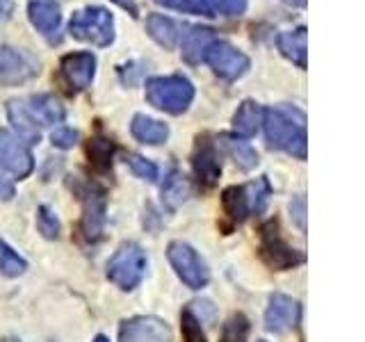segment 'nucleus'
<instances>
[{
  "instance_id": "obj_41",
  "label": "nucleus",
  "mask_w": 365,
  "mask_h": 342,
  "mask_svg": "<svg viewBox=\"0 0 365 342\" xmlns=\"http://www.w3.org/2000/svg\"><path fill=\"white\" fill-rule=\"evenodd\" d=\"M94 342H110V340H108L106 336H96V338H94Z\"/></svg>"
},
{
  "instance_id": "obj_30",
  "label": "nucleus",
  "mask_w": 365,
  "mask_h": 342,
  "mask_svg": "<svg viewBox=\"0 0 365 342\" xmlns=\"http://www.w3.org/2000/svg\"><path fill=\"white\" fill-rule=\"evenodd\" d=\"M249 336V319L245 315H233L224 326L222 342H245Z\"/></svg>"
},
{
  "instance_id": "obj_29",
  "label": "nucleus",
  "mask_w": 365,
  "mask_h": 342,
  "mask_svg": "<svg viewBox=\"0 0 365 342\" xmlns=\"http://www.w3.org/2000/svg\"><path fill=\"white\" fill-rule=\"evenodd\" d=\"M180 328H182V338H185V342H208V338H205V333L201 331L199 317L192 313V308H185V311H182Z\"/></svg>"
},
{
  "instance_id": "obj_9",
  "label": "nucleus",
  "mask_w": 365,
  "mask_h": 342,
  "mask_svg": "<svg viewBox=\"0 0 365 342\" xmlns=\"http://www.w3.org/2000/svg\"><path fill=\"white\" fill-rule=\"evenodd\" d=\"M203 60L212 66V71L217 76H222L226 80L242 78L249 68V57L242 51L233 48V46L226 43V41H215L210 48L205 51Z\"/></svg>"
},
{
  "instance_id": "obj_42",
  "label": "nucleus",
  "mask_w": 365,
  "mask_h": 342,
  "mask_svg": "<svg viewBox=\"0 0 365 342\" xmlns=\"http://www.w3.org/2000/svg\"><path fill=\"white\" fill-rule=\"evenodd\" d=\"M260 342H262V340H260Z\"/></svg>"
},
{
  "instance_id": "obj_36",
  "label": "nucleus",
  "mask_w": 365,
  "mask_h": 342,
  "mask_svg": "<svg viewBox=\"0 0 365 342\" xmlns=\"http://www.w3.org/2000/svg\"><path fill=\"white\" fill-rule=\"evenodd\" d=\"M290 212L294 217V222L299 224V228H306V199L297 197L290 201Z\"/></svg>"
},
{
  "instance_id": "obj_33",
  "label": "nucleus",
  "mask_w": 365,
  "mask_h": 342,
  "mask_svg": "<svg viewBox=\"0 0 365 342\" xmlns=\"http://www.w3.org/2000/svg\"><path fill=\"white\" fill-rule=\"evenodd\" d=\"M176 7H180L182 11H192V14L215 16V5H212V0H178Z\"/></svg>"
},
{
  "instance_id": "obj_39",
  "label": "nucleus",
  "mask_w": 365,
  "mask_h": 342,
  "mask_svg": "<svg viewBox=\"0 0 365 342\" xmlns=\"http://www.w3.org/2000/svg\"><path fill=\"white\" fill-rule=\"evenodd\" d=\"M158 5H165V7H176L178 0H155Z\"/></svg>"
},
{
  "instance_id": "obj_13",
  "label": "nucleus",
  "mask_w": 365,
  "mask_h": 342,
  "mask_svg": "<svg viewBox=\"0 0 365 342\" xmlns=\"http://www.w3.org/2000/svg\"><path fill=\"white\" fill-rule=\"evenodd\" d=\"M192 165H194V174H197V178L205 187H212L217 178H220V174H222L220 153H217V146L208 140V137H199Z\"/></svg>"
},
{
  "instance_id": "obj_10",
  "label": "nucleus",
  "mask_w": 365,
  "mask_h": 342,
  "mask_svg": "<svg viewBox=\"0 0 365 342\" xmlns=\"http://www.w3.org/2000/svg\"><path fill=\"white\" fill-rule=\"evenodd\" d=\"M0 167L7 169L16 178L30 176V171L34 169V157L30 148L9 130H0Z\"/></svg>"
},
{
  "instance_id": "obj_20",
  "label": "nucleus",
  "mask_w": 365,
  "mask_h": 342,
  "mask_svg": "<svg viewBox=\"0 0 365 342\" xmlns=\"http://www.w3.org/2000/svg\"><path fill=\"white\" fill-rule=\"evenodd\" d=\"M130 130L135 135V140H140L142 144H148V146H158L167 142L169 137V125L163 123V121H155L151 117H146V114H137L130 123Z\"/></svg>"
},
{
  "instance_id": "obj_22",
  "label": "nucleus",
  "mask_w": 365,
  "mask_h": 342,
  "mask_svg": "<svg viewBox=\"0 0 365 342\" xmlns=\"http://www.w3.org/2000/svg\"><path fill=\"white\" fill-rule=\"evenodd\" d=\"M28 110H30V114L34 117V121H41L43 125L60 123V121L64 119V108H62V103L57 100L55 96H51V94L32 96Z\"/></svg>"
},
{
  "instance_id": "obj_19",
  "label": "nucleus",
  "mask_w": 365,
  "mask_h": 342,
  "mask_svg": "<svg viewBox=\"0 0 365 342\" xmlns=\"http://www.w3.org/2000/svg\"><path fill=\"white\" fill-rule=\"evenodd\" d=\"M306 43H308L306 28H297L279 34V51L299 68H306V57H308Z\"/></svg>"
},
{
  "instance_id": "obj_37",
  "label": "nucleus",
  "mask_w": 365,
  "mask_h": 342,
  "mask_svg": "<svg viewBox=\"0 0 365 342\" xmlns=\"http://www.w3.org/2000/svg\"><path fill=\"white\" fill-rule=\"evenodd\" d=\"M11 197H14V185H11L9 178L0 174V201H9Z\"/></svg>"
},
{
  "instance_id": "obj_24",
  "label": "nucleus",
  "mask_w": 365,
  "mask_h": 342,
  "mask_svg": "<svg viewBox=\"0 0 365 342\" xmlns=\"http://www.w3.org/2000/svg\"><path fill=\"white\" fill-rule=\"evenodd\" d=\"M190 194H192L190 180L182 174H178V171H174L163 185V201L169 208H178L180 203H185L190 199Z\"/></svg>"
},
{
  "instance_id": "obj_4",
  "label": "nucleus",
  "mask_w": 365,
  "mask_h": 342,
  "mask_svg": "<svg viewBox=\"0 0 365 342\" xmlns=\"http://www.w3.org/2000/svg\"><path fill=\"white\" fill-rule=\"evenodd\" d=\"M68 32L80 41H89L103 48L114 41V19L106 7H87L71 16Z\"/></svg>"
},
{
  "instance_id": "obj_17",
  "label": "nucleus",
  "mask_w": 365,
  "mask_h": 342,
  "mask_svg": "<svg viewBox=\"0 0 365 342\" xmlns=\"http://www.w3.org/2000/svg\"><path fill=\"white\" fill-rule=\"evenodd\" d=\"M146 30L151 34V39H155L165 48H174V46L182 39V26L176 23L174 19H169L165 14H151L146 19Z\"/></svg>"
},
{
  "instance_id": "obj_18",
  "label": "nucleus",
  "mask_w": 365,
  "mask_h": 342,
  "mask_svg": "<svg viewBox=\"0 0 365 342\" xmlns=\"http://www.w3.org/2000/svg\"><path fill=\"white\" fill-rule=\"evenodd\" d=\"M215 32L210 28H192L190 32L182 34V57L190 62V64H199L205 51L210 48L215 43Z\"/></svg>"
},
{
  "instance_id": "obj_31",
  "label": "nucleus",
  "mask_w": 365,
  "mask_h": 342,
  "mask_svg": "<svg viewBox=\"0 0 365 342\" xmlns=\"http://www.w3.org/2000/svg\"><path fill=\"white\" fill-rule=\"evenodd\" d=\"M37 226H39V231L43 233V237H48V239H55L57 235H60V219H57L55 212L48 208V205H41V208H39Z\"/></svg>"
},
{
  "instance_id": "obj_15",
  "label": "nucleus",
  "mask_w": 365,
  "mask_h": 342,
  "mask_svg": "<svg viewBox=\"0 0 365 342\" xmlns=\"http://www.w3.org/2000/svg\"><path fill=\"white\" fill-rule=\"evenodd\" d=\"M28 16L30 23L37 28L43 37H48L51 41L60 39V26H62V14L53 0H30L28 5Z\"/></svg>"
},
{
  "instance_id": "obj_25",
  "label": "nucleus",
  "mask_w": 365,
  "mask_h": 342,
  "mask_svg": "<svg viewBox=\"0 0 365 342\" xmlns=\"http://www.w3.org/2000/svg\"><path fill=\"white\" fill-rule=\"evenodd\" d=\"M222 146L226 148V153L235 160L237 167H242V169L249 171V169H254L258 165V153L247 142H240V140H235V137L224 135L222 137Z\"/></svg>"
},
{
  "instance_id": "obj_1",
  "label": "nucleus",
  "mask_w": 365,
  "mask_h": 342,
  "mask_svg": "<svg viewBox=\"0 0 365 342\" xmlns=\"http://www.w3.org/2000/svg\"><path fill=\"white\" fill-rule=\"evenodd\" d=\"M262 125L272 148H283L290 155L306 157V117L292 105L262 110Z\"/></svg>"
},
{
  "instance_id": "obj_40",
  "label": "nucleus",
  "mask_w": 365,
  "mask_h": 342,
  "mask_svg": "<svg viewBox=\"0 0 365 342\" xmlns=\"http://www.w3.org/2000/svg\"><path fill=\"white\" fill-rule=\"evenodd\" d=\"M288 5H292V7H304L306 5V0H285Z\"/></svg>"
},
{
  "instance_id": "obj_21",
  "label": "nucleus",
  "mask_w": 365,
  "mask_h": 342,
  "mask_svg": "<svg viewBox=\"0 0 365 342\" xmlns=\"http://www.w3.org/2000/svg\"><path fill=\"white\" fill-rule=\"evenodd\" d=\"M262 123V108L256 100H245L242 105L237 108L235 117H233V130L240 137H254Z\"/></svg>"
},
{
  "instance_id": "obj_35",
  "label": "nucleus",
  "mask_w": 365,
  "mask_h": 342,
  "mask_svg": "<svg viewBox=\"0 0 365 342\" xmlns=\"http://www.w3.org/2000/svg\"><path fill=\"white\" fill-rule=\"evenodd\" d=\"M217 5L226 16H240L247 9V0H217Z\"/></svg>"
},
{
  "instance_id": "obj_32",
  "label": "nucleus",
  "mask_w": 365,
  "mask_h": 342,
  "mask_svg": "<svg viewBox=\"0 0 365 342\" xmlns=\"http://www.w3.org/2000/svg\"><path fill=\"white\" fill-rule=\"evenodd\" d=\"M128 165H130L133 174H135L137 178H144V180H148V182H153V180L158 178V167L151 162V160H146V157H142V155H130V157H128Z\"/></svg>"
},
{
  "instance_id": "obj_23",
  "label": "nucleus",
  "mask_w": 365,
  "mask_h": 342,
  "mask_svg": "<svg viewBox=\"0 0 365 342\" xmlns=\"http://www.w3.org/2000/svg\"><path fill=\"white\" fill-rule=\"evenodd\" d=\"M222 203H224L226 214L231 217L233 222H245L247 217L251 214V208H249V197H247L245 185L224 190V194H222Z\"/></svg>"
},
{
  "instance_id": "obj_5",
  "label": "nucleus",
  "mask_w": 365,
  "mask_h": 342,
  "mask_svg": "<svg viewBox=\"0 0 365 342\" xmlns=\"http://www.w3.org/2000/svg\"><path fill=\"white\" fill-rule=\"evenodd\" d=\"M167 256L171 267L176 269L178 279L192 290H201L210 281V269L203 262V258L185 242H171L167 249Z\"/></svg>"
},
{
  "instance_id": "obj_8",
  "label": "nucleus",
  "mask_w": 365,
  "mask_h": 342,
  "mask_svg": "<svg viewBox=\"0 0 365 342\" xmlns=\"http://www.w3.org/2000/svg\"><path fill=\"white\" fill-rule=\"evenodd\" d=\"M119 342H174L171 328L160 317L140 315L125 319L119 328Z\"/></svg>"
},
{
  "instance_id": "obj_14",
  "label": "nucleus",
  "mask_w": 365,
  "mask_h": 342,
  "mask_svg": "<svg viewBox=\"0 0 365 342\" xmlns=\"http://www.w3.org/2000/svg\"><path fill=\"white\" fill-rule=\"evenodd\" d=\"M83 231L89 239H96L103 231V224H106V194L98 187L87 185L83 192Z\"/></svg>"
},
{
  "instance_id": "obj_26",
  "label": "nucleus",
  "mask_w": 365,
  "mask_h": 342,
  "mask_svg": "<svg viewBox=\"0 0 365 342\" xmlns=\"http://www.w3.org/2000/svg\"><path fill=\"white\" fill-rule=\"evenodd\" d=\"M247 190V197H249V208H251V214H260L265 212L267 203H269V197H272V187H269V180L262 176L254 182H249L245 185Z\"/></svg>"
},
{
  "instance_id": "obj_3",
  "label": "nucleus",
  "mask_w": 365,
  "mask_h": 342,
  "mask_svg": "<svg viewBox=\"0 0 365 342\" xmlns=\"http://www.w3.org/2000/svg\"><path fill=\"white\" fill-rule=\"evenodd\" d=\"M146 274V254L137 242H123L108 260V279L121 290H135Z\"/></svg>"
},
{
  "instance_id": "obj_27",
  "label": "nucleus",
  "mask_w": 365,
  "mask_h": 342,
  "mask_svg": "<svg viewBox=\"0 0 365 342\" xmlns=\"http://www.w3.org/2000/svg\"><path fill=\"white\" fill-rule=\"evenodd\" d=\"M112 153H114V144L106 140V137H94L87 144V155L98 171H108L112 167Z\"/></svg>"
},
{
  "instance_id": "obj_28",
  "label": "nucleus",
  "mask_w": 365,
  "mask_h": 342,
  "mask_svg": "<svg viewBox=\"0 0 365 342\" xmlns=\"http://www.w3.org/2000/svg\"><path fill=\"white\" fill-rule=\"evenodd\" d=\"M26 269H28V262L7 242L0 239V274H5V276H21Z\"/></svg>"
},
{
  "instance_id": "obj_34",
  "label": "nucleus",
  "mask_w": 365,
  "mask_h": 342,
  "mask_svg": "<svg viewBox=\"0 0 365 342\" xmlns=\"http://www.w3.org/2000/svg\"><path fill=\"white\" fill-rule=\"evenodd\" d=\"M51 142L57 146V148H71L76 142H78V133L73 128H57L53 130L51 135Z\"/></svg>"
},
{
  "instance_id": "obj_12",
  "label": "nucleus",
  "mask_w": 365,
  "mask_h": 342,
  "mask_svg": "<svg viewBox=\"0 0 365 342\" xmlns=\"http://www.w3.org/2000/svg\"><path fill=\"white\" fill-rule=\"evenodd\" d=\"M62 76L73 91H83L91 85L96 73V57L91 53H71L62 57Z\"/></svg>"
},
{
  "instance_id": "obj_11",
  "label": "nucleus",
  "mask_w": 365,
  "mask_h": 342,
  "mask_svg": "<svg viewBox=\"0 0 365 342\" xmlns=\"http://www.w3.org/2000/svg\"><path fill=\"white\" fill-rule=\"evenodd\" d=\"M302 315V306L288 294H272L265 311V326L272 333H285L297 326Z\"/></svg>"
},
{
  "instance_id": "obj_7",
  "label": "nucleus",
  "mask_w": 365,
  "mask_h": 342,
  "mask_svg": "<svg viewBox=\"0 0 365 342\" xmlns=\"http://www.w3.org/2000/svg\"><path fill=\"white\" fill-rule=\"evenodd\" d=\"M39 73V62L26 51H16L11 46H5L0 51V85L14 87L28 83L30 78Z\"/></svg>"
},
{
  "instance_id": "obj_6",
  "label": "nucleus",
  "mask_w": 365,
  "mask_h": 342,
  "mask_svg": "<svg viewBox=\"0 0 365 342\" xmlns=\"http://www.w3.org/2000/svg\"><path fill=\"white\" fill-rule=\"evenodd\" d=\"M260 256L274 269H292L294 265L304 262V256L297 249H292L285 239L279 235V226L277 224H267L262 228V237H260Z\"/></svg>"
},
{
  "instance_id": "obj_16",
  "label": "nucleus",
  "mask_w": 365,
  "mask_h": 342,
  "mask_svg": "<svg viewBox=\"0 0 365 342\" xmlns=\"http://www.w3.org/2000/svg\"><path fill=\"white\" fill-rule=\"evenodd\" d=\"M7 117L11 125L19 130V140L28 142V144H37L39 142V125L30 114L28 105L23 100H9L7 103Z\"/></svg>"
},
{
  "instance_id": "obj_2",
  "label": "nucleus",
  "mask_w": 365,
  "mask_h": 342,
  "mask_svg": "<svg viewBox=\"0 0 365 342\" xmlns=\"http://www.w3.org/2000/svg\"><path fill=\"white\" fill-rule=\"evenodd\" d=\"M146 100L163 112L182 114L194 100V85L182 76L151 78L146 83Z\"/></svg>"
},
{
  "instance_id": "obj_38",
  "label": "nucleus",
  "mask_w": 365,
  "mask_h": 342,
  "mask_svg": "<svg viewBox=\"0 0 365 342\" xmlns=\"http://www.w3.org/2000/svg\"><path fill=\"white\" fill-rule=\"evenodd\" d=\"M117 3H119V5H121L123 9H128L133 16H137V5L133 3V0H117Z\"/></svg>"
}]
</instances>
